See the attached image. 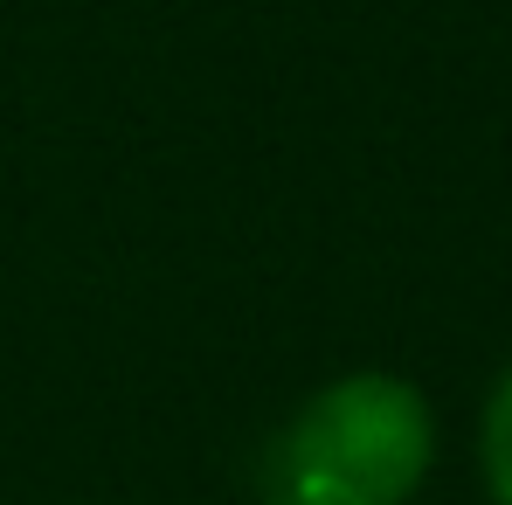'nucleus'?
<instances>
[{
    "label": "nucleus",
    "mask_w": 512,
    "mask_h": 505,
    "mask_svg": "<svg viewBox=\"0 0 512 505\" xmlns=\"http://www.w3.org/2000/svg\"><path fill=\"white\" fill-rule=\"evenodd\" d=\"M429 402L395 374H353L305 402L277 478L291 505H402L429 471Z\"/></svg>",
    "instance_id": "1"
},
{
    "label": "nucleus",
    "mask_w": 512,
    "mask_h": 505,
    "mask_svg": "<svg viewBox=\"0 0 512 505\" xmlns=\"http://www.w3.org/2000/svg\"><path fill=\"white\" fill-rule=\"evenodd\" d=\"M485 485L499 505H512V367L499 374V388L485 402Z\"/></svg>",
    "instance_id": "2"
}]
</instances>
